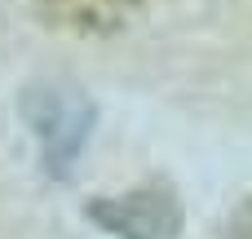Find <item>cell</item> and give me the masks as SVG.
Wrapping results in <instances>:
<instances>
[{
    "label": "cell",
    "mask_w": 252,
    "mask_h": 239,
    "mask_svg": "<svg viewBox=\"0 0 252 239\" xmlns=\"http://www.w3.org/2000/svg\"><path fill=\"white\" fill-rule=\"evenodd\" d=\"M35 146H40V164L49 177L66 182L89 146V133H93V102L80 84L71 80H35L27 84L22 102H18Z\"/></svg>",
    "instance_id": "6da1fadb"
},
{
    "label": "cell",
    "mask_w": 252,
    "mask_h": 239,
    "mask_svg": "<svg viewBox=\"0 0 252 239\" xmlns=\"http://www.w3.org/2000/svg\"><path fill=\"white\" fill-rule=\"evenodd\" d=\"M84 217L111 239H177L182 235V200L164 182H146L124 195H97L84 204Z\"/></svg>",
    "instance_id": "7a4b0ae2"
},
{
    "label": "cell",
    "mask_w": 252,
    "mask_h": 239,
    "mask_svg": "<svg viewBox=\"0 0 252 239\" xmlns=\"http://www.w3.org/2000/svg\"><path fill=\"white\" fill-rule=\"evenodd\" d=\"M35 9L58 31H71V35H106V31H120L142 9V0H35Z\"/></svg>",
    "instance_id": "3957f363"
},
{
    "label": "cell",
    "mask_w": 252,
    "mask_h": 239,
    "mask_svg": "<svg viewBox=\"0 0 252 239\" xmlns=\"http://www.w3.org/2000/svg\"><path fill=\"white\" fill-rule=\"evenodd\" d=\"M226 239H252V195H244L230 217H226Z\"/></svg>",
    "instance_id": "277c9868"
}]
</instances>
